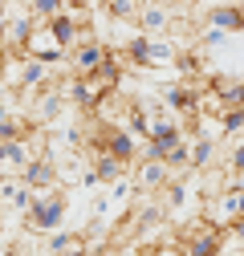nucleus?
Instances as JSON below:
<instances>
[{
	"label": "nucleus",
	"mask_w": 244,
	"mask_h": 256,
	"mask_svg": "<svg viewBox=\"0 0 244 256\" xmlns=\"http://www.w3.org/2000/svg\"><path fill=\"white\" fill-rule=\"evenodd\" d=\"M228 171H244V138L232 146V154H228Z\"/></svg>",
	"instance_id": "f8f14e48"
},
{
	"label": "nucleus",
	"mask_w": 244,
	"mask_h": 256,
	"mask_svg": "<svg viewBox=\"0 0 244 256\" xmlns=\"http://www.w3.org/2000/svg\"><path fill=\"white\" fill-rule=\"evenodd\" d=\"M110 57V45L98 37V33H90L86 41H78L74 49H70V74H78V78H86V74H94L98 66H102V61Z\"/></svg>",
	"instance_id": "f03ea898"
},
{
	"label": "nucleus",
	"mask_w": 244,
	"mask_h": 256,
	"mask_svg": "<svg viewBox=\"0 0 244 256\" xmlns=\"http://www.w3.org/2000/svg\"><path fill=\"white\" fill-rule=\"evenodd\" d=\"M49 256H94V244L86 240V232H53L49 236Z\"/></svg>",
	"instance_id": "423d86ee"
},
{
	"label": "nucleus",
	"mask_w": 244,
	"mask_h": 256,
	"mask_svg": "<svg viewBox=\"0 0 244 256\" xmlns=\"http://www.w3.org/2000/svg\"><path fill=\"white\" fill-rule=\"evenodd\" d=\"M208 28H224V33H244V4L240 0H224V4H208L204 8Z\"/></svg>",
	"instance_id": "39448f33"
},
{
	"label": "nucleus",
	"mask_w": 244,
	"mask_h": 256,
	"mask_svg": "<svg viewBox=\"0 0 244 256\" xmlns=\"http://www.w3.org/2000/svg\"><path fill=\"white\" fill-rule=\"evenodd\" d=\"M150 256H188V252H183L179 236H163V240H155V244H150Z\"/></svg>",
	"instance_id": "9d476101"
},
{
	"label": "nucleus",
	"mask_w": 244,
	"mask_h": 256,
	"mask_svg": "<svg viewBox=\"0 0 244 256\" xmlns=\"http://www.w3.org/2000/svg\"><path fill=\"white\" fill-rule=\"evenodd\" d=\"M212 256H216V252H212Z\"/></svg>",
	"instance_id": "f3484780"
},
{
	"label": "nucleus",
	"mask_w": 244,
	"mask_h": 256,
	"mask_svg": "<svg viewBox=\"0 0 244 256\" xmlns=\"http://www.w3.org/2000/svg\"><path fill=\"white\" fill-rule=\"evenodd\" d=\"M70 212V200H66V187H45V191H33V208L24 212V228L28 232H57L61 220Z\"/></svg>",
	"instance_id": "f257e3e1"
},
{
	"label": "nucleus",
	"mask_w": 244,
	"mask_h": 256,
	"mask_svg": "<svg viewBox=\"0 0 244 256\" xmlns=\"http://www.w3.org/2000/svg\"><path fill=\"white\" fill-rule=\"evenodd\" d=\"M20 179H24L28 187H33V191H45V187H61V183H57V163H53V158H37V163H24Z\"/></svg>",
	"instance_id": "0eeeda50"
},
{
	"label": "nucleus",
	"mask_w": 244,
	"mask_h": 256,
	"mask_svg": "<svg viewBox=\"0 0 244 256\" xmlns=\"http://www.w3.org/2000/svg\"><path fill=\"white\" fill-rule=\"evenodd\" d=\"M220 126H224V134H240L244 130V106H228L220 114Z\"/></svg>",
	"instance_id": "1a4fd4ad"
},
{
	"label": "nucleus",
	"mask_w": 244,
	"mask_h": 256,
	"mask_svg": "<svg viewBox=\"0 0 244 256\" xmlns=\"http://www.w3.org/2000/svg\"><path fill=\"white\" fill-rule=\"evenodd\" d=\"M24 57H37V61H66L70 57V49L61 45V37L49 28V20H37V28L28 33V41H24Z\"/></svg>",
	"instance_id": "7ed1b4c3"
},
{
	"label": "nucleus",
	"mask_w": 244,
	"mask_h": 256,
	"mask_svg": "<svg viewBox=\"0 0 244 256\" xmlns=\"http://www.w3.org/2000/svg\"><path fill=\"white\" fill-rule=\"evenodd\" d=\"M28 8H33V16H37V20H53L61 8H66V0H33Z\"/></svg>",
	"instance_id": "9b49d317"
},
{
	"label": "nucleus",
	"mask_w": 244,
	"mask_h": 256,
	"mask_svg": "<svg viewBox=\"0 0 244 256\" xmlns=\"http://www.w3.org/2000/svg\"><path fill=\"white\" fill-rule=\"evenodd\" d=\"M228 232H232V236H236V240L244 244V216H236V220L228 224Z\"/></svg>",
	"instance_id": "ddd939ff"
},
{
	"label": "nucleus",
	"mask_w": 244,
	"mask_h": 256,
	"mask_svg": "<svg viewBox=\"0 0 244 256\" xmlns=\"http://www.w3.org/2000/svg\"><path fill=\"white\" fill-rule=\"evenodd\" d=\"M134 256H150V248H138V252H134Z\"/></svg>",
	"instance_id": "dca6fc26"
},
{
	"label": "nucleus",
	"mask_w": 244,
	"mask_h": 256,
	"mask_svg": "<svg viewBox=\"0 0 244 256\" xmlns=\"http://www.w3.org/2000/svg\"><path fill=\"white\" fill-rule=\"evenodd\" d=\"M130 179H134V191H138V196H159V191L171 183V167L163 163V158H138Z\"/></svg>",
	"instance_id": "20e7f679"
},
{
	"label": "nucleus",
	"mask_w": 244,
	"mask_h": 256,
	"mask_svg": "<svg viewBox=\"0 0 244 256\" xmlns=\"http://www.w3.org/2000/svg\"><path fill=\"white\" fill-rule=\"evenodd\" d=\"M192 171H208L212 158H216V142L220 138H208V134H192Z\"/></svg>",
	"instance_id": "6e6552de"
},
{
	"label": "nucleus",
	"mask_w": 244,
	"mask_h": 256,
	"mask_svg": "<svg viewBox=\"0 0 244 256\" xmlns=\"http://www.w3.org/2000/svg\"><path fill=\"white\" fill-rule=\"evenodd\" d=\"M0 175H12L8 171V142H0Z\"/></svg>",
	"instance_id": "4468645a"
},
{
	"label": "nucleus",
	"mask_w": 244,
	"mask_h": 256,
	"mask_svg": "<svg viewBox=\"0 0 244 256\" xmlns=\"http://www.w3.org/2000/svg\"><path fill=\"white\" fill-rule=\"evenodd\" d=\"M16 252V244H0V256H12Z\"/></svg>",
	"instance_id": "2eb2a0df"
}]
</instances>
